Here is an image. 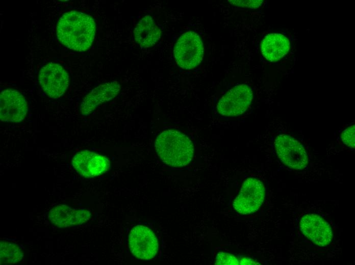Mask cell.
<instances>
[{
    "label": "cell",
    "mask_w": 355,
    "mask_h": 265,
    "mask_svg": "<svg viewBox=\"0 0 355 265\" xmlns=\"http://www.w3.org/2000/svg\"><path fill=\"white\" fill-rule=\"evenodd\" d=\"M95 24L93 18L84 13L71 11L60 18L57 26V36L67 48L78 51L88 49L95 36Z\"/></svg>",
    "instance_id": "6da1fadb"
},
{
    "label": "cell",
    "mask_w": 355,
    "mask_h": 265,
    "mask_svg": "<svg viewBox=\"0 0 355 265\" xmlns=\"http://www.w3.org/2000/svg\"><path fill=\"white\" fill-rule=\"evenodd\" d=\"M155 148L161 160L167 165L180 167L191 161L194 147L190 139L176 130L162 131L157 137Z\"/></svg>",
    "instance_id": "7a4b0ae2"
},
{
    "label": "cell",
    "mask_w": 355,
    "mask_h": 265,
    "mask_svg": "<svg viewBox=\"0 0 355 265\" xmlns=\"http://www.w3.org/2000/svg\"><path fill=\"white\" fill-rule=\"evenodd\" d=\"M173 54L179 66L185 69L194 68L200 63L203 58L202 42L196 33L187 32L179 38Z\"/></svg>",
    "instance_id": "3957f363"
},
{
    "label": "cell",
    "mask_w": 355,
    "mask_h": 265,
    "mask_svg": "<svg viewBox=\"0 0 355 265\" xmlns=\"http://www.w3.org/2000/svg\"><path fill=\"white\" fill-rule=\"evenodd\" d=\"M265 188L262 182L255 178H248L242 183L233 205L238 213L247 215L257 211L265 197Z\"/></svg>",
    "instance_id": "277c9868"
},
{
    "label": "cell",
    "mask_w": 355,
    "mask_h": 265,
    "mask_svg": "<svg viewBox=\"0 0 355 265\" xmlns=\"http://www.w3.org/2000/svg\"><path fill=\"white\" fill-rule=\"evenodd\" d=\"M276 154L286 166L295 170L304 169L308 164V155L301 144L285 135L276 137L274 142Z\"/></svg>",
    "instance_id": "5b68a950"
},
{
    "label": "cell",
    "mask_w": 355,
    "mask_h": 265,
    "mask_svg": "<svg viewBox=\"0 0 355 265\" xmlns=\"http://www.w3.org/2000/svg\"><path fill=\"white\" fill-rule=\"evenodd\" d=\"M252 98L251 88L245 84H239L228 91L220 99L217 109L222 116H239L247 110Z\"/></svg>",
    "instance_id": "8992f818"
},
{
    "label": "cell",
    "mask_w": 355,
    "mask_h": 265,
    "mask_svg": "<svg viewBox=\"0 0 355 265\" xmlns=\"http://www.w3.org/2000/svg\"><path fill=\"white\" fill-rule=\"evenodd\" d=\"M39 82L48 96L58 98L66 91L69 84V77L61 65L51 62L40 69Z\"/></svg>",
    "instance_id": "52a82bcc"
},
{
    "label": "cell",
    "mask_w": 355,
    "mask_h": 265,
    "mask_svg": "<svg viewBox=\"0 0 355 265\" xmlns=\"http://www.w3.org/2000/svg\"><path fill=\"white\" fill-rule=\"evenodd\" d=\"M129 242L132 254L141 259L154 258L158 250L159 244L156 235L150 229L141 225L132 229Z\"/></svg>",
    "instance_id": "ba28073f"
},
{
    "label": "cell",
    "mask_w": 355,
    "mask_h": 265,
    "mask_svg": "<svg viewBox=\"0 0 355 265\" xmlns=\"http://www.w3.org/2000/svg\"><path fill=\"white\" fill-rule=\"evenodd\" d=\"M0 118L2 121L19 122L24 119L28 111L26 101L18 91L8 89L0 95Z\"/></svg>",
    "instance_id": "9c48e42d"
},
{
    "label": "cell",
    "mask_w": 355,
    "mask_h": 265,
    "mask_svg": "<svg viewBox=\"0 0 355 265\" xmlns=\"http://www.w3.org/2000/svg\"><path fill=\"white\" fill-rule=\"evenodd\" d=\"M75 170L86 178L94 177L106 172L110 161L105 156L85 150L74 155L72 161Z\"/></svg>",
    "instance_id": "30bf717a"
},
{
    "label": "cell",
    "mask_w": 355,
    "mask_h": 265,
    "mask_svg": "<svg viewBox=\"0 0 355 265\" xmlns=\"http://www.w3.org/2000/svg\"><path fill=\"white\" fill-rule=\"evenodd\" d=\"M299 226L304 235L317 246H327L332 241L333 233L330 225L316 214L303 216L300 219Z\"/></svg>",
    "instance_id": "8fae6325"
},
{
    "label": "cell",
    "mask_w": 355,
    "mask_h": 265,
    "mask_svg": "<svg viewBox=\"0 0 355 265\" xmlns=\"http://www.w3.org/2000/svg\"><path fill=\"white\" fill-rule=\"evenodd\" d=\"M117 81L103 84L92 89L83 99L80 112L82 115L88 116L101 104L115 97L121 90Z\"/></svg>",
    "instance_id": "7c38bea8"
},
{
    "label": "cell",
    "mask_w": 355,
    "mask_h": 265,
    "mask_svg": "<svg viewBox=\"0 0 355 265\" xmlns=\"http://www.w3.org/2000/svg\"><path fill=\"white\" fill-rule=\"evenodd\" d=\"M90 217V212L86 209H75L64 205L54 207L48 214L49 221L60 228L82 224Z\"/></svg>",
    "instance_id": "4fadbf2b"
},
{
    "label": "cell",
    "mask_w": 355,
    "mask_h": 265,
    "mask_svg": "<svg viewBox=\"0 0 355 265\" xmlns=\"http://www.w3.org/2000/svg\"><path fill=\"white\" fill-rule=\"evenodd\" d=\"M290 49V42L280 34L266 36L262 41L261 50L264 57L270 62H276L285 57Z\"/></svg>",
    "instance_id": "5bb4252c"
},
{
    "label": "cell",
    "mask_w": 355,
    "mask_h": 265,
    "mask_svg": "<svg viewBox=\"0 0 355 265\" xmlns=\"http://www.w3.org/2000/svg\"><path fill=\"white\" fill-rule=\"evenodd\" d=\"M161 31L153 18L146 15L141 18L134 31L136 42L142 48L154 45L161 37Z\"/></svg>",
    "instance_id": "9a60e30c"
},
{
    "label": "cell",
    "mask_w": 355,
    "mask_h": 265,
    "mask_svg": "<svg viewBox=\"0 0 355 265\" xmlns=\"http://www.w3.org/2000/svg\"><path fill=\"white\" fill-rule=\"evenodd\" d=\"M1 264H13L19 262L23 257V252L16 244L1 242L0 247Z\"/></svg>",
    "instance_id": "2e32d148"
},
{
    "label": "cell",
    "mask_w": 355,
    "mask_h": 265,
    "mask_svg": "<svg viewBox=\"0 0 355 265\" xmlns=\"http://www.w3.org/2000/svg\"><path fill=\"white\" fill-rule=\"evenodd\" d=\"M216 264H260V263L248 257L240 258L234 255L219 252L217 255L215 261Z\"/></svg>",
    "instance_id": "e0dca14e"
},
{
    "label": "cell",
    "mask_w": 355,
    "mask_h": 265,
    "mask_svg": "<svg viewBox=\"0 0 355 265\" xmlns=\"http://www.w3.org/2000/svg\"><path fill=\"white\" fill-rule=\"evenodd\" d=\"M354 124L349 126L343 130L341 134V140L345 145L351 148L355 146Z\"/></svg>",
    "instance_id": "ac0fdd59"
},
{
    "label": "cell",
    "mask_w": 355,
    "mask_h": 265,
    "mask_svg": "<svg viewBox=\"0 0 355 265\" xmlns=\"http://www.w3.org/2000/svg\"><path fill=\"white\" fill-rule=\"evenodd\" d=\"M231 4L241 7L255 9L259 7L263 3V1H228Z\"/></svg>",
    "instance_id": "d6986e66"
}]
</instances>
